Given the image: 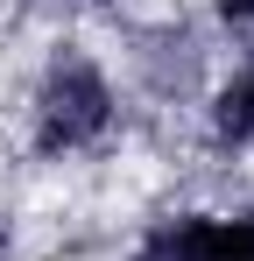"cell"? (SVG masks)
I'll return each mask as SVG.
<instances>
[{
  "label": "cell",
  "instance_id": "cell-1",
  "mask_svg": "<svg viewBox=\"0 0 254 261\" xmlns=\"http://www.w3.org/2000/svg\"><path fill=\"white\" fill-rule=\"evenodd\" d=\"M127 141H134V92L113 49L99 43V29L57 21L14 78V120H7L14 163L36 176H78L106 170Z\"/></svg>",
  "mask_w": 254,
  "mask_h": 261
},
{
  "label": "cell",
  "instance_id": "cell-2",
  "mask_svg": "<svg viewBox=\"0 0 254 261\" xmlns=\"http://www.w3.org/2000/svg\"><path fill=\"white\" fill-rule=\"evenodd\" d=\"M36 14L49 21H78V29H99V21H120L127 7H141V0H29Z\"/></svg>",
  "mask_w": 254,
  "mask_h": 261
}]
</instances>
